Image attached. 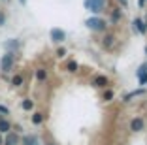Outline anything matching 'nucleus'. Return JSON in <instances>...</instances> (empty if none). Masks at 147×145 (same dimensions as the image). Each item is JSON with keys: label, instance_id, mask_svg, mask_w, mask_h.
<instances>
[{"label": "nucleus", "instance_id": "obj_17", "mask_svg": "<svg viewBox=\"0 0 147 145\" xmlns=\"http://www.w3.org/2000/svg\"><path fill=\"white\" fill-rule=\"evenodd\" d=\"M78 68H79V64L76 62V60H68V64H66V70H68V72H78Z\"/></svg>", "mask_w": 147, "mask_h": 145}, {"label": "nucleus", "instance_id": "obj_27", "mask_svg": "<svg viewBox=\"0 0 147 145\" xmlns=\"http://www.w3.org/2000/svg\"><path fill=\"white\" fill-rule=\"evenodd\" d=\"M4 143V138H2V134H0V145Z\"/></svg>", "mask_w": 147, "mask_h": 145}, {"label": "nucleus", "instance_id": "obj_13", "mask_svg": "<svg viewBox=\"0 0 147 145\" xmlns=\"http://www.w3.org/2000/svg\"><path fill=\"white\" fill-rule=\"evenodd\" d=\"M94 87H108V83H109V79L106 76H98V77H94Z\"/></svg>", "mask_w": 147, "mask_h": 145}, {"label": "nucleus", "instance_id": "obj_18", "mask_svg": "<svg viewBox=\"0 0 147 145\" xmlns=\"http://www.w3.org/2000/svg\"><path fill=\"white\" fill-rule=\"evenodd\" d=\"M21 107H23V109H25V111H30L32 107H34V102H32V100H28V98H26V100H23V102H21Z\"/></svg>", "mask_w": 147, "mask_h": 145}, {"label": "nucleus", "instance_id": "obj_19", "mask_svg": "<svg viewBox=\"0 0 147 145\" xmlns=\"http://www.w3.org/2000/svg\"><path fill=\"white\" fill-rule=\"evenodd\" d=\"M11 85L13 87H21L23 85V76H13L11 77Z\"/></svg>", "mask_w": 147, "mask_h": 145}, {"label": "nucleus", "instance_id": "obj_25", "mask_svg": "<svg viewBox=\"0 0 147 145\" xmlns=\"http://www.w3.org/2000/svg\"><path fill=\"white\" fill-rule=\"evenodd\" d=\"M145 2H147V0H138V6H140V8H143V6H145Z\"/></svg>", "mask_w": 147, "mask_h": 145}, {"label": "nucleus", "instance_id": "obj_11", "mask_svg": "<svg viewBox=\"0 0 147 145\" xmlns=\"http://www.w3.org/2000/svg\"><path fill=\"white\" fill-rule=\"evenodd\" d=\"M4 47H6V51L15 53V51L19 49V42H17V40H9V42H6V43H4Z\"/></svg>", "mask_w": 147, "mask_h": 145}, {"label": "nucleus", "instance_id": "obj_26", "mask_svg": "<svg viewBox=\"0 0 147 145\" xmlns=\"http://www.w3.org/2000/svg\"><path fill=\"white\" fill-rule=\"evenodd\" d=\"M119 4H121V6H126V4H128V0H119Z\"/></svg>", "mask_w": 147, "mask_h": 145}, {"label": "nucleus", "instance_id": "obj_23", "mask_svg": "<svg viewBox=\"0 0 147 145\" xmlns=\"http://www.w3.org/2000/svg\"><path fill=\"white\" fill-rule=\"evenodd\" d=\"M4 25H6V13L0 11V26H4Z\"/></svg>", "mask_w": 147, "mask_h": 145}, {"label": "nucleus", "instance_id": "obj_30", "mask_svg": "<svg viewBox=\"0 0 147 145\" xmlns=\"http://www.w3.org/2000/svg\"><path fill=\"white\" fill-rule=\"evenodd\" d=\"M145 53H147V47H145Z\"/></svg>", "mask_w": 147, "mask_h": 145}, {"label": "nucleus", "instance_id": "obj_16", "mask_svg": "<svg viewBox=\"0 0 147 145\" xmlns=\"http://www.w3.org/2000/svg\"><path fill=\"white\" fill-rule=\"evenodd\" d=\"M36 79H38V81H45V79H47V72L43 68H38L36 70Z\"/></svg>", "mask_w": 147, "mask_h": 145}, {"label": "nucleus", "instance_id": "obj_8", "mask_svg": "<svg viewBox=\"0 0 147 145\" xmlns=\"http://www.w3.org/2000/svg\"><path fill=\"white\" fill-rule=\"evenodd\" d=\"M9 130H11V123L4 115H0V134H8Z\"/></svg>", "mask_w": 147, "mask_h": 145}, {"label": "nucleus", "instance_id": "obj_4", "mask_svg": "<svg viewBox=\"0 0 147 145\" xmlns=\"http://www.w3.org/2000/svg\"><path fill=\"white\" fill-rule=\"evenodd\" d=\"M49 36H51V40H53L55 43H62V42L66 40V32H64L62 28H53Z\"/></svg>", "mask_w": 147, "mask_h": 145}, {"label": "nucleus", "instance_id": "obj_29", "mask_svg": "<svg viewBox=\"0 0 147 145\" xmlns=\"http://www.w3.org/2000/svg\"><path fill=\"white\" fill-rule=\"evenodd\" d=\"M2 2H9V0H2Z\"/></svg>", "mask_w": 147, "mask_h": 145}, {"label": "nucleus", "instance_id": "obj_10", "mask_svg": "<svg viewBox=\"0 0 147 145\" xmlns=\"http://www.w3.org/2000/svg\"><path fill=\"white\" fill-rule=\"evenodd\" d=\"M134 28L138 30L140 34H145L147 32V25H145V21H143V19H134Z\"/></svg>", "mask_w": 147, "mask_h": 145}, {"label": "nucleus", "instance_id": "obj_24", "mask_svg": "<svg viewBox=\"0 0 147 145\" xmlns=\"http://www.w3.org/2000/svg\"><path fill=\"white\" fill-rule=\"evenodd\" d=\"M111 98H113V92H111V90H108V92L104 94V100H111Z\"/></svg>", "mask_w": 147, "mask_h": 145}, {"label": "nucleus", "instance_id": "obj_20", "mask_svg": "<svg viewBox=\"0 0 147 145\" xmlns=\"http://www.w3.org/2000/svg\"><path fill=\"white\" fill-rule=\"evenodd\" d=\"M32 123H34V124H42V123H43V115L40 113V111L32 115Z\"/></svg>", "mask_w": 147, "mask_h": 145}, {"label": "nucleus", "instance_id": "obj_9", "mask_svg": "<svg viewBox=\"0 0 147 145\" xmlns=\"http://www.w3.org/2000/svg\"><path fill=\"white\" fill-rule=\"evenodd\" d=\"M113 45H115V36H113V34L104 36V40H102V47H104V49H113Z\"/></svg>", "mask_w": 147, "mask_h": 145}, {"label": "nucleus", "instance_id": "obj_31", "mask_svg": "<svg viewBox=\"0 0 147 145\" xmlns=\"http://www.w3.org/2000/svg\"><path fill=\"white\" fill-rule=\"evenodd\" d=\"M49 145H53V143H49Z\"/></svg>", "mask_w": 147, "mask_h": 145}, {"label": "nucleus", "instance_id": "obj_21", "mask_svg": "<svg viewBox=\"0 0 147 145\" xmlns=\"http://www.w3.org/2000/svg\"><path fill=\"white\" fill-rule=\"evenodd\" d=\"M64 55H66V49H64V47H59V49H57V57H59V59H62Z\"/></svg>", "mask_w": 147, "mask_h": 145}, {"label": "nucleus", "instance_id": "obj_7", "mask_svg": "<svg viewBox=\"0 0 147 145\" xmlns=\"http://www.w3.org/2000/svg\"><path fill=\"white\" fill-rule=\"evenodd\" d=\"M21 143V140H19V136L15 132H8L6 134V138H4V143L2 145H19Z\"/></svg>", "mask_w": 147, "mask_h": 145}, {"label": "nucleus", "instance_id": "obj_3", "mask_svg": "<svg viewBox=\"0 0 147 145\" xmlns=\"http://www.w3.org/2000/svg\"><path fill=\"white\" fill-rule=\"evenodd\" d=\"M85 8L89 9V11H92V13H96V15H98L100 11H104L106 0H85Z\"/></svg>", "mask_w": 147, "mask_h": 145}, {"label": "nucleus", "instance_id": "obj_12", "mask_svg": "<svg viewBox=\"0 0 147 145\" xmlns=\"http://www.w3.org/2000/svg\"><path fill=\"white\" fill-rule=\"evenodd\" d=\"M142 94H145V89H138V90H132V92H128V94H125V102H128V100H132V98H136V96H142Z\"/></svg>", "mask_w": 147, "mask_h": 145}, {"label": "nucleus", "instance_id": "obj_5", "mask_svg": "<svg viewBox=\"0 0 147 145\" xmlns=\"http://www.w3.org/2000/svg\"><path fill=\"white\" fill-rule=\"evenodd\" d=\"M143 126H145V123H143L142 117H134V119L130 121V130L132 132H142Z\"/></svg>", "mask_w": 147, "mask_h": 145}, {"label": "nucleus", "instance_id": "obj_6", "mask_svg": "<svg viewBox=\"0 0 147 145\" xmlns=\"http://www.w3.org/2000/svg\"><path fill=\"white\" fill-rule=\"evenodd\" d=\"M138 81L140 85H147V64H140V68H138Z\"/></svg>", "mask_w": 147, "mask_h": 145}, {"label": "nucleus", "instance_id": "obj_28", "mask_svg": "<svg viewBox=\"0 0 147 145\" xmlns=\"http://www.w3.org/2000/svg\"><path fill=\"white\" fill-rule=\"evenodd\" d=\"M19 2H21V4H26V0H19Z\"/></svg>", "mask_w": 147, "mask_h": 145}, {"label": "nucleus", "instance_id": "obj_14", "mask_svg": "<svg viewBox=\"0 0 147 145\" xmlns=\"http://www.w3.org/2000/svg\"><path fill=\"white\" fill-rule=\"evenodd\" d=\"M23 145H40L38 136H23Z\"/></svg>", "mask_w": 147, "mask_h": 145}, {"label": "nucleus", "instance_id": "obj_15", "mask_svg": "<svg viewBox=\"0 0 147 145\" xmlns=\"http://www.w3.org/2000/svg\"><path fill=\"white\" fill-rule=\"evenodd\" d=\"M121 19H123V13H121V9H119V8H115V9L111 11V23H113V25H117V23L121 21Z\"/></svg>", "mask_w": 147, "mask_h": 145}, {"label": "nucleus", "instance_id": "obj_22", "mask_svg": "<svg viewBox=\"0 0 147 145\" xmlns=\"http://www.w3.org/2000/svg\"><path fill=\"white\" fill-rule=\"evenodd\" d=\"M0 113H2V115H9V109H8V107H6V106H2V104H0Z\"/></svg>", "mask_w": 147, "mask_h": 145}, {"label": "nucleus", "instance_id": "obj_2", "mask_svg": "<svg viewBox=\"0 0 147 145\" xmlns=\"http://www.w3.org/2000/svg\"><path fill=\"white\" fill-rule=\"evenodd\" d=\"M13 64H15V53L6 51V55L0 59V70H2L4 74H8L9 70L13 68Z\"/></svg>", "mask_w": 147, "mask_h": 145}, {"label": "nucleus", "instance_id": "obj_1", "mask_svg": "<svg viewBox=\"0 0 147 145\" xmlns=\"http://www.w3.org/2000/svg\"><path fill=\"white\" fill-rule=\"evenodd\" d=\"M85 25H87V28L92 30V32H104V30L108 28V23H106L102 17H98V15H94V17H91V19H87Z\"/></svg>", "mask_w": 147, "mask_h": 145}]
</instances>
